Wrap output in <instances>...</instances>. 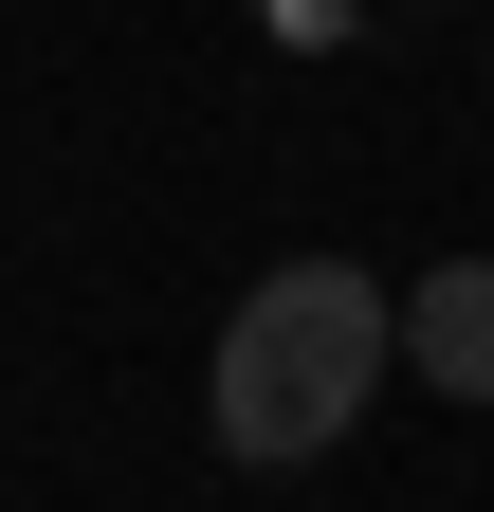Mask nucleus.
<instances>
[{
    "label": "nucleus",
    "mask_w": 494,
    "mask_h": 512,
    "mask_svg": "<svg viewBox=\"0 0 494 512\" xmlns=\"http://www.w3.org/2000/svg\"><path fill=\"white\" fill-rule=\"evenodd\" d=\"M385 366H403V293L366 275V256H293V275H257L220 311V366H202V439L238 476H293V458H330V439L385 403Z\"/></svg>",
    "instance_id": "f257e3e1"
},
{
    "label": "nucleus",
    "mask_w": 494,
    "mask_h": 512,
    "mask_svg": "<svg viewBox=\"0 0 494 512\" xmlns=\"http://www.w3.org/2000/svg\"><path fill=\"white\" fill-rule=\"evenodd\" d=\"M403 366L440 384V403H494V256H440V275L403 293Z\"/></svg>",
    "instance_id": "f03ea898"
}]
</instances>
